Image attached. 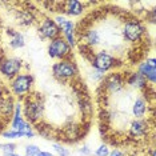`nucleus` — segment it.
Wrapping results in <instances>:
<instances>
[{
    "mask_svg": "<svg viewBox=\"0 0 156 156\" xmlns=\"http://www.w3.org/2000/svg\"><path fill=\"white\" fill-rule=\"evenodd\" d=\"M122 37L124 41L129 44H139L147 34V28L140 20L137 19H128L122 26Z\"/></svg>",
    "mask_w": 156,
    "mask_h": 156,
    "instance_id": "nucleus-1",
    "label": "nucleus"
},
{
    "mask_svg": "<svg viewBox=\"0 0 156 156\" xmlns=\"http://www.w3.org/2000/svg\"><path fill=\"white\" fill-rule=\"evenodd\" d=\"M24 116H26V122L30 124H40V120L43 119L44 113V104L40 101L39 96H30L26 98L24 100Z\"/></svg>",
    "mask_w": 156,
    "mask_h": 156,
    "instance_id": "nucleus-2",
    "label": "nucleus"
},
{
    "mask_svg": "<svg viewBox=\"0 0 156 156\" xmlns=\"http://www.w3.org/2000/svg\"><path fill=\"white\" fill-rule=\"evenodd\" d=\"M90 62H91L92 68L96 71H100L103 73L113 69L118 66V59H116L111 52L105 51V49H100V51L94 52L92 59Z\"/></svg>",
    "mask_w": 156,
    "mask_h": 156,
    "instance_id": "nucleus-3",
    "label": "nucleus"
},
{
    "mask_svg": "<svg viewBox=\"0 0 156 156\" xmlns=\"http://www.w3.org/2000/svg\"><path fill=\"white\" fill-rule=\"evenodd\" d=\"M52 75L59 81H67L75 79L77 75L76 64L71 60H59L52 66Z\"/></svg>",
    "mask_w": 156,
    "mask_h": 156,
    "instance_id": "nucleus-4",
    "label": "nucleus"
},
{
    "mask_svg": "<svg viewBox=\"0 0 156 156\" xmlns=\"http://www.w3.org/2000/svg\"><path fill=\"white\" fill-rule=\"evenodd\" d=\"M23 111V104L22 103H16L15 108H13V116H12V122H11V128L13 131H19V132L26 133V137H34L35 136V131L34 127L31 126L28 122H26V119L22 116Z\"/></svg>",
    "mask_w": 156,
    "mask_h": 156,
    "instance_id": "nucleus-5",
    "label": "nucleus"
},
{
    "mask_svg": "<svg viewBox=\"0 0 156 156\" xmlns=\"http://www.w3.org/2000/svg\"><path fill=\"white\" fill-rule=\"evenodd\" d=\"M124 87H126V76L118 71L104 76L101 83V88L103 91H105V95L119 94L120 91L124 90Z\"/></svg>",
    "mask_w": 156,
    "mask_h": 156,
    "instance_id": "nucleus-6",
    "label": "nucleus"
},
{
    "mask_svg": "<svg viewBox=\"0 0 156 156\" xmlns=\"http://www.w3.org/2000/svg\"><path fill=\"white\" fill-rule=\"evenodd\" d=\"M34 86V77L30 73H19L15 79H12L11 90L17 98H26L31 92Z\"/></svg>",
    "mask_w": 156,
    "mask_h": 156,
    "instance_id": "nucleus-7",
    "label": "nucleus"
},
{
    "mask_svg": "<svg viewBox=\"0 0 156 156\" xmlns=\"http://www.w3.org/2000/svg\"><path fill=\"white\" fill-rule=\"evenodd\" d=\"M48 55L52 59L58 60H69L71 59V47L63 37H56L51 40L48 45Z\"/></svg>",
    "mask_w": 156,
    "mask_h": 156,
    "instance_id": "nucleus-8",
    "label": "nucleus"
},
{
    "mask_svg": "<svg viewBox=\"0 0 156 156\" xmlns=\"http://www.w3.org/2000/svg\"><path fill=\"white\" fill-rule=\"evenodd\" d=\"M23 68V63L19 59H5L4 62L0 64V72L3 73V76L7 79L12 80L20 73V71Z\"/></svg>",
    "mask_w": 156,
    "mask_h": 156,
    "instance_id": "nucleus-9",
    "label": "nucleus"
},
{
    "mask_svg": "<svg viewBox=\"0 0 156 156\" xmlns=\"http://www.w3.org/2000/svg\"><path fill=\"white\" fill-rule=\"evenodd\" d=\"M39 34L41 35L43 39L54 40V39L60 36V30L54 19H51V17H44V19L41 20L40 26H39Z\"/></svg>",
    "mask_w": 156,
    "mask_h": 156,
    "instance_id": "nucleus-10",
    "label": "nucleus"
},
{
    "mask_svg": "<svg viewBox=\"0 0 156 156\" xmlns=\"http://www.w3.org/2000/svg\"><path fill=\"white\" fill-rule=\"evenodd\" d=\"M137 72L141 76L145 77L147 83H150L152 87L155 86V79H156V69H155V58H150L145 62L140 63L137 67Z\"/></svg>",
    "mask_w": 156,
    "mask_h": 156,
    "instance_id": "nucleus-11",
    "label": "nucleus"
},
{
    "mask_svg": "<svg viewBox=\"0 0 156 156\" xmlns=\"http://www.w3.org/2000/svg\"><path fill=\"white\" fill-rule=\"evenodd\" d=\"M148 129H150V126L144 119H135L129 123L128 127L129 136L133 139H143L148 135Z\"/></svg>",
    "mask_w": 156,
    "mask_h": 156,
    "instance_id": "nucleus-12",
    "label": "nucleus"
},
{
    "mask_svg": "<svg viewBox=\"0 0 156 156\" xmlns=\"http://www.w3.org/2000/svg\"><path fill=\"white\" fill-rule=\"evenodd\" d=\"M131 112L135 119H144L148 113V100H145L144 96L135 98L132 105H131Z\"/></svg>",
    "mask_w": 156,
    "mask_h": 156,
    "instance_id": "nucleus-13",
    "label": "nucleus"
},
{
    "mask_svg": "<svg viewBox=\"0 0 156 156\" xmlns=\"http://www.w3.org/2000/svg\"><path fill=\"white\" fill-rule=\"evenodd\" d=\"M126 76V83L128 84L129 87L135 88V90H148V83L145 80L144 76H141L139 72H131L128 75H124Z\"/></svg>",
    "mask_w": 156,
    "mask_h": 156,
    "instance_id": "nucleus-14",
    "label": "nucleus"
},
{
    "mask_svg": "<svg viewBox=\"0 0 156 156\" xmlns=\"http://www.w3.org/2000/svg\"><path fill=\"white\" fill-rule=\"evenodd\" d=\"M63 11L69 16H80L84 12V4L79 0L63 2Z\"/></svg>",
    "mask_w": 156,
    "mask_h": 156,
    "instance_id": "nucleus-15",
    "label": "nucleus"
},
{
    "mask_svg": "<svg viewBox=\"0 0 156 156\" xmlns=\"http://www.w3.org/2000/svg\"><path fill=\"white\" fill-rule=\"evenodd\" d=\"M54 20H55V23L58 24L60 32H63L64 36H68V35L75 34V23H73L72 20H68L67 17L62 16V15H58Z\"/></svg>",
    "mask_w": 156,
    "mask_h": 156,
    "instance_id": "nucleus-16",
    "label": "nucleus"
},
{
    "mask_svg": "<svg viewBox=\"0 0 156 156\" xmlns=\"http://www.w3.org/2000/svg\"><path fill=\"white\" fill-rule=\"evenodd\" d=\"M9 35H11V39H9L8 44L9 47L13 48V49H17V48H22L24 45V37L23 35L17 31H9Z\"/></svg>",
    "mask_w": 156,
    "mask_h": 156,
    "instance_id": "nucleus-17",
    "label": "nucleus"
},
{
    "mask_svg": "<svg viewBox=\"0 0 156 156\" xmlns=\"http://www.w3.org/2000/svg\"><path fill=\"white\" fill-rule=\"evenodd\" d=\"M2 135L4 139H19V137H26V133L19 132V131H13V129L4 131Z\"/></svg>",
    "mask_w": 156,
    "mask_h": 156,
    "instance_id": "nucleus-18",
    "label": "nucleus"
},
{
    "mask_svg": "<svg viewBox=\"0 0 156 156\" xmlns=\"http://www.w3.org/2000/svg\"><path fill=\"white\" fill-rule=\"evenodd\" d=\"M40 152V148L35 144H30L26 147V156H37Z\"/></svg>",
    "mask_w": 156,
    "mask_h": 156,
    "instance_id": "nucleus-19",
    "label": "nucleus"
},
{
    "mask_svg": "<svg viewBox=\"0 0 156 156\" xmlns=\"http://www.w3.org/2000/svg\"><path fill=\"white\" fill-rule=\"evenodd\" d=\"M52 147H54L55 152H56V154H58L59 156H69V151L67 150L66 147H63L62 144H58V143H55L54 145H52Z\"/></svg>",
    "mask_w": 156,
    "mask_h": 156,
    "instance_id": "nucleus-20",
    "label": "nucleus"
},
{
    "mask_svg": "<svg viewBox=\"0 0 156 156\" xmlns=\"http://www.w3.org/2000/svg\"><path fill=\"white\" fill-rule=\"evenodd\" d=\"M0 148H2V151L7 155H11L15 152V148H16V145L13 144V143H8V144H3V145H0Z\"/></svg>",
    "mask_w": 156,
    "mask_h": 156,
    "instance_id": "nucleus-21",
    "label": "nucleus"
},
{
    "mask_svg": "<svg viewBox=\"0 0 156 156\" xmlns=\"http://www.w3.org/2000/svg\"><path fill=\"white\" fill-rule=\"evenodd\" d=\"M95 155H96V156H108V155H109V148H108V145L101 144L100 147H99L98 150L95 151Z\"/></svg>",
    "mask_w": 156,
    "mask_h": 156,
    "instance_id": "nucleus-22",
    "label": "nucleus"
},
{
    "mask_svg": "<svg viewBox=\"0 0 156 156\" xmlns=\"http://www.w3.org/2000/svg\"><path fill=\"white\" fill-rule=\"evenodd\" d=\"M108 156H126V154H124L122 150H118V148H115V150L109 151V155Z\"/></svg>",
    "mask_w": 156,
    "mask_h": 156,
    "instance_id": "nucleus-23",
    "label": "nucleus"
},
{
    "mask_svg": "<svg viewBox=\"0 0 156 156\" xmlns=\"http://www.w3.org/2000/svg\"><path fill=\"white\" fill-rule=\"evenodd\" d=\"M80 154L83 155V156H88V155H91V150H90V147H88V145H83V147L80 148Z\"/></svg>",
    "mask_w": 156,
    "mask_h": 156,
    "instance_id": "nucleus-24",
    "label": "nucleus"
},
{
    "mask_svg": "<svg viewBox=\"0 0 156 156\" xmlns=\"http://www.w3.org/2000/svg\"><path fill=\"white\" fill-rule=\"evenodd\" d=\"M37 156H54L51 154V152H45V151H40L39 152V155Z\"/></svg>",
    "mask_w": 156,
    "mask_h": 156,
    "instance_id": "nucleus-25",
    "label": "nucleus"
},
{
    "mask_svg": "<svg viewBox=\"0 0 156 156\" xmlns=\"http://www.w3.org/2000/svg\"><path fill=\"white\" fill-rule=\"evenodd\" d=\"M7 156H20V155H17V154H15V152H13V154H11V155H7Z\"/></svg>",
    "mask_w": 156,
    "mask_h": 156,
    "instance_id": "nucleus-26",
    "label": "nucleus"
},
{
    "mask_svg": "<svg viewBox=\"0 0 156 156\" xmlns=\"http://www.w3.org/2000/svg\"><path fill=\"white\" fill-rule=\"evenodd\" d=\"M0 151H2V148H0Z\"/></svg>",
    "mask_w": 156,
    "mask_h": 156,
    "instance_id": "nucleus-27",
    "label": "nucleus"
}]
</instances>
